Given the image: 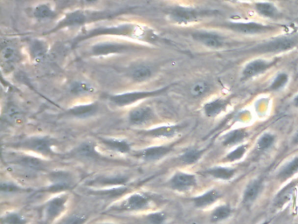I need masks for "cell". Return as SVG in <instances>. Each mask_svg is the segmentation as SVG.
Listing matches in <instances>:
<instances>
[{"label":"cell","instance_id":"obj_28","mask_svg":"<svg viewBox=\"0 0 298 224\" xmlns=\"http://www.w3.org/2000/svg\"><path fill=\"white\" fill-rule=\"evenodd\" d=\"M298 171V158H295L286 165L281 172L279 173L278 177L281 180H285L297 173Z\"/></svg>","mask_w":298,"mask_h":224},{"label":"cell","instance_id":"obj_36","mask_svg":"<svg viewBox=\"0 0 298 224\" xmlns=\"http://www.w3.org/2000/svg\"><path fill=\"white\" fill-rule=\"evenodd\" d=\"M230 215H231V208H229L228 206H221L214 210V213L211 216V221L213 223L220 222V221L227 219Z\"/></svg>","mask_w":298,"mask_h":224},{"label":"cell","instance_id":"obj_22","mask_svg":"<svg viewBox=\"0 0 298 224\" xmlns=\"http://www.w3.org/2000/svg\"><path fill=\"white\" fill-rule=\"evenodd\" d=\"M219 197V193L216 189H213L204 195L193 198V203L197 208H205L215 202Z\"/></svg>","mask_w":298,"mask_h":224},{"label":"cell","instance_id":"obj_30","mask_svg":"<svg viewBox=\"0 0 298 224\" xmlns=\"http://www.w3.org/2000/svg\"><path fill=\"white\" fill-rule=\"evenodd\" d=\"M34 17L39 20L52 19L55 16L54 10L48 4H41L37 5L34 11Z\"/></svg>","mask_w":298,"mask_h":224},{"label":"cell","instance_id":"obj_19","mask_svg":"<svg viewBox=\"0 0 298 224\" xmlns=\"http://www.w3.org/2000/svg\"><path fill=\"white\" fill-rule=\"evenodd\" d=\"M16 163L28 170L34 171V172L44 170L46 167L45 163L41 159L29 155L22 156L20 158H18Z\"/></svg>","mask_w":298,"mask_h":224},{"label":"cell","instance_id":"obj_44","mask_svg":"<svg viewBox=\"0 0 298 224\" xmlns=\"http://www.w3.org/2000/svg\"><path fill=\"white\" fill-rule=\"evenodd\" d=\"M246 152V146H239L237 149H235V151H233L232 153L228 154L227 158L229 161H235V160H238L239 158L243 157L244 154Z\"/></svg>","mask_w":298,"mask_h":224},{"label":"cell","instance_id":"obj_15","mask_svg":"<svg viewBox=\"0 0 298 224\" xmlns=\"http://www.w3.org/2000/svg\"><path fill=\"white\" fill-rule=\"evenodd\" d=\"M192 36L196 42L212 48H218L223 45L222 37L215 33L199 32V33H193Z\"/></svg>","mask_w":298,"mask_h":224},{"label":"cell","instance_id":"obj_43","mask_svg":"<svg viewBox=\"0 0 298 224\" xmlns=\"http://www.w3.org/2000/svg\"><path fill=\"white\" fill-rule=\"evenodd\" d=\"M88 220V216L82 214L72 215L64 222L63 224H85Z\"/></svg>","mask_w":298,"mask_h":224},{"label":"cell","instance_id":"obj_49","mask_svg":"<svg viewBox=\"0 0 298 224\" xmlns=\"http://www.w3.org/2000/svg\"></svg>","mask_w":298,"mask_h":224},{"label":"cell","instance_id":"obj_41","mask_svg":"<svg viewBox=\"0 0 298 224\" xmlns=\"http://www.w3.org/2000/svg\"><path fill=\"white\" fill-rule=\"evenodd\" d=\"M208 90H209V87H208L207 83L200 82V83H198L193 85L191 92H192V95L193 96L199 97V96H203L205 93L207 92Z\"/></svg>","mask_w":298,"mask_h":224},{"label":"cell","instance_id":"obj_6","mask_svg":"<svg viewBox=\"0 0 298 224\" xmlns=\"http://www.w3.org/2000/svg\"><path fill=\"white\" fill-rule=\"evenodd\" d=\"M19 146L25 150H29L43 156H54L55 152L53 150V140L45 137H34L26 139L20 143Z\"/></svg>","mask_w":298,"mask_h":224},{"label":"cell","instance_id":"obj_8","mask_svg":"<svg viewBox=\"0 0 298 224\" xmlns=\"http://www.w3.org/2000/svg\"><path fill=\"white\" fill-rule=\"evenodd\" d=\"M197 184L196 177L193 175L178 172L172 176L169 185L173 190L179 192L188 191Z\"/></svg>","mask_w":298,"mask_h":224},{"label":"cell","instance_id":"obj_14","mask_svg":"<svg viewBox=\"0 0 298 224\" xmlns=\"http://www.w3.org/2000/svg\"><path fill=\"white\" fill-rule=\"evenodd\" d=\"M130 49H131L130 46L123 45V44L101 43V44H97L96 46H93L92 54L97 56H101V55L122 53V52H125Z\"/></svg>","mask_w":298,"mask_h":224},{"label":"cell","instance_id":"obj_18","mask_svg":"<svg viewBox=\"0 0 298 224\" xmlns=\"http://www.w3.org/2000/svg\"><path fill=\"white\" fill-rule=\"evenodd\" d=\"M101 141L108 149L114 151L118 154H129L131 150L130 143L125 139L116 138H101Z\"/></svg>","mask_w":298,"mask_h":224},{"label":"cell","instance_id":"obj_29","mask_svg":"<svg viewBox=\"0 0 298 224\" xmlns=\"http://www.w3.org/2000/svg\"><path fill=\"white\" fill-rule=\"evenodd\" d=\"M207 174L212 175L214 178L220 179H230L234 177L235 171L231 168H227V167H214L207 171Z\"/></svg>","mask_w":298,"mask_h":224},{"label":"cell","instance_id":"obj_4","mask_svg":"<svg viewBox=\"0 0 298 224\" xmlns=\"http://www.w3.org/2000/svg\"><path fill=\"white\" fill-rule=\"evenodd\" d=\"M68 196L67 195H59L52 198L46 202L44 207V223L51 224L66 211Z\"/></svg>","mask_w":298,"mask_h":224},{"label":"cell","instance_id":"obj_17","mask_svg":"<svg viewBox=\"0 0 298 224\" xmlns=\"http://www.w3.org/2000/svg\"><path fill=\"white\" fill-rule=\"evenodd\" d=\"M97 112H98V105L96 103H92V104L76 105L68 111V113L71 116H76V117L85 118V117L96 115Z\"/></svg>","mask_w":298,"mask_h":224},{"label":"cell","instance_id":"obj_38","mask_svg":"<svg viewBox=\"0 0 298 224\" xmlns=\"http://www.w3.org/2000/svg\"><path fill=\"white\" fill-rule=\"evenodd\" d=\"M18 51L13 46H5L1 51V58L2 61L5 63H11L15 62L17 60Z\"/></svg>","mask_w":298,"mask_h":224},{"label":"cell","instance_id":"obj_11","mask_svg":"<svg viewBox=\"0 0 298 224\" xmlns=\"http://www.w3.org/2000/svg\"><path fill=\"white\" fill-rule=\"evenodd\" d=\"M180 127L179 125H162L158 126L155 128L141 132V134L145 137H152V138H172L176 136L179 133Z\"/></svg>","mask_w":298,"mask_h":224},{"label":"cell","instance_id":"obj_35","mask_svg":"<svg viewBox=\"0 0 298 224\" xmlns=\"http://www.w3.org/2000/svg\"><path fill=\"white\" fill-rule=\"evenodd\" d=\"M294 191V185H289L282 189L278 195H277V198H276V206L277 207H281L283 206L284 204L289 202V200L290 199L291 195L293 194Z\"/></svg>","mask_w":298,"mask_h":224},{"label":"cell","instance_id":"obj_9","mask_svg":"<svg viewBox=\"0 0 298 224\" xmlns=\"http://www.w3.org/2000/svg\"><path fill=\"white\" fill-rule=\"evenodd\" d=\"M51 186L48 187V191L60 192L71 188L74 183L73 176L69 173L64 171L54 172L49 175Z\"/></svg>","mask_w":298,"mask_h":224},{"label":"cell","instance_id":"obj_7","mask_svg":"<svg viewBox=\"0 0 298 224\" xmlns=\"http://www.w3.org/2000/svg\"><path fill=\"white\" fill-rule=\"evenodd\" d=\"M151 196L143 193H135L127 197L117 209L118 211H143L150 207Z\"/></svg>","mask_w":298,"mask_h":224},{"label":"cell","instance_id":"obj_23","mask_svg":"<svg viewBox=\"0 0 298 224\" xmlns=\"http://www.w3.org/2000/svg\"><path fill=\"white\" fill-rule=\"evenodd\" d=\"M129 179L125 176L118 175V176H110V177H101L96 180H93L90 185H99L101 187H115V186H122L128 182Z\"/></svg>","mask_w":298,"mask_h":224},{"label":"cell","instance_id":"obj_39","mask_svg":"<svg viewBox=\"0 0 298 224\" xmlns=\"http://www.w3.org/2000/svg\"><path fill=\"white\" fill-rule=\"evenodd\" d=\"M146 220L149 224H165L167 216L164 211L154 212L146 216Z\"/></svg>","mask_w":298,"mask_h":224},{"label":"cell","instance_id":"obj_48","mask_svg":"<svg viewBox=\"0 0 298 224\" xmlns=\"http://www.w3.org/2000/svg\"><path fill=\"white\" fill-rule=\"evenodd\" d=\"M88 3H93V2H96L97 0H86Z\"/></svg>","mask_w":298,"mask_h":224},{"label":"cell","instance_id":"obj_12","mask_svg":"<svg viewBox=\"0 0 298 224\" xmlns=\"http://www.w3.org/2000/svg\"><path fill=\"white\" fill-rule=\"evenodd\" d=\"M296 42L292 39L282 38L278 39L273 42H269L263 45L259 46L257 51L263 52V53H275V52H282L286 50L291 49L295 46Z\"/></svg>","mask_w":298,"mask_h":224},{"label":"cell","instance_id":"obj_24","mask_svg":"<svg viewBox=\"0 0 298 224\" xmlns=\"http://www.w3.org/2000/svg\"><path fill=\"white\" fill-rule=\"evenodd\" d=\"M153 74L151 67L147 65H138L130 70V77L136 82H144L150 79Z\"/></svg>","mask_w":298,"mask_h":224},{"label":"cell","instance_id":"obj_13","mask_svg":"<svg viewBox=\"0 0 298 224\" xmlns=\"http://www.w3.org/2000/svg\"><path fill=\"white\" fill-rule=\"evenodd\" d=\"M153 112L149 106H141L132 110L129 114L130 125H142L151 120Z\"/></svg>","mask_w":298,"mask_h":224},{"label":"cell","instance_id":"obj_45","mask_svg":"<svg viewBox=\"0 0 298 224\" xmlns=\"http://www.w3.org/2000/svg\"><path fill=\"white\" fill-rule=\"evenodd\" d=\"M1 191L6 193H13V192L20 191V187H18L13 183L6 182L1 184Z\"/></svg>","mask_w":298,"mask_h":224},{"label":"cell","instance_id":"obj_1","mask_svg":"<svg viewBox=\"0 0 298 224\" xmlns=\"http://www.w3.org/2000/svg\"><path fill=\"white\" fill-rule=\"evenodd\" d=\"M102 35H113V36H123V37L132 38L141 41H155L158 38L153 30L143 25L137 24H122V25H111L104 27H97L96 29L90 31L89 33H85L83 36L76 38L75 44L88 40L90 38L102 36Z\"/></svg>","mask_w":298,"mask_h":224},{"label":"cell","instance_id":"obj_16","mask_svg":"<svg viewBox=\"0 0 298 224\" xmlns=\"http://www.w3.org/2000/svg\"><path fill=\"white\" fill-rule=\"evenodd\" d=\"M232 30H235L238 33H246V34H255V33H264L269 30L270 27L265 25L257 24L255 22L249 23H233L229 25Z\"/></svg>","mask_w":298,"mask_h":224},{"label":"cell","instance_id":"obj_32","mask_svg":"<svg viewBox=\"0 0 298 224\" xmlns=\"http://www.w3.org/2000/svg\"><path fill=\"white\" fill-rule=\"evenodd\" d=\"M70 91L75 95H86L95 92V89L90 84L84 82H76L72 83Z\"/></svg>","mask_w":298,"mask_h":224},{"label":"cell","instance_id":"obj_26","mask_svg":"<svg viewBox=\"0 0 298 224\" xmlns=\"http://www.w3.org/2000/svg\"><path fill=\"white\" fill-rule=\"evenodd\" d=\"M260 190V182L259 180H254L248 184V187L244 192V202L251 204L257 198Z\"/></svg>","mask_w":298,"mask_h":224},{"label":"cell","instance_id":"obj_5","mask_svg":"<svg viewBox=\"0 0 298 224\" xmlns=\"http://www.w3.org/2000/svg\"><path fill=\"white\" fill-rule=\"evenodd\" d=\"M206 12L199 11L197 9L184 7V6H176L171 9L168 13L169 19L172 22L185 25L191 22L197 21L201 16H205Z\"/></svg>","mask_w":298,"mask_h":224},{"label":"cell","instance_id":"obj_20","mask_svg":"<svg viewBox=\"0 0 298 224\" xmlns=\"http://www.w3.org/2000/svg\"><path fill=\"white\" fill-rule=\"evenodd\" d=\"M269 67L270 64L268 62H265L263 60H256L248 63L244 68L243 76L245 78H250L264 72Z\"/></svg>","mask_w":298,"mask_h":224},{"label":"cell","instance_id":"obj_27","mask_svg":"<svg viewBox=\"0 0 298 224\" xmlns=\"http://www.w3.org/2000/svg\"><path fill=\"white\" fill-rule=\"evenodd\" d=\"M0 224H27V221L20 213L7 212L1 216Z\"/></svg>","mask_w":298,"mask_h":224},{"label":"cell","instance_id":"obj_2","mask_svg":"<svg viewBox=\"0 0 298 224\" xmlns=\"http://www.w3.org/2000/svg\"><path fill=\"white\" fill-rule=\"evenodd\" d=\"M108 14L104 13H88L86 11L77 10L73 11L70 13H67L65 15L62 20L59 21V23L55 25V28L51 30L50 33H55L59 30L65 29L67 27H75V26H80V25H85L88 22L92 21H97L99 19H102L103 17H106Z\"/></svg>","mask_w":298,"mask_h":224},{"label":"cell","instance_id":"obj_33","mask_svg":"<svg viewBox=\"0 0 298 224\" xmlns=\"http://www.w3.org/2000/svg\"><path fill=\"white\" fill-rule=\"evenodd\" d=\"M256 11L262 16L268 18H275L277 16L278 12L275 5L269 3H258L256 4Z\"/></svg>","mask_w":298,"mask_h":224},{"label":"cell","instance_id":"obj_47","mask_svg":"<svg viewBox=\"0 0 298 224\" xmlns=\"http://www.w3.org/2000/svg\"><path fill=\"white\" fill-rule=\"evenodd\" d=\"M294 143L295 144H298V133L296 135V137H295Z\"/></svg>","mask_w":298,"mask_h":224},{"label":"cell","instance_id":"obj_31","mask_svg":"<svg viewBox=\"0 0 298 224\" xmlns=\"http://www.w3.org/2000/svg\"><path fill=\"white\" fill-rule=\"evenodd\" d=\"M247 136V133L244 130H235L228 133L224 139V145H233L242 141Z\"/></svg>","mask_w":298,"mask_h":224},{"label":"cell","instance_id":"obj_25","mask_svg":"<svg viewBox=\"0 0 298 224\" xmlns=\"http://www.w3.org/2000/svg\"><path fill=\"white\" fill-rule=\"evenodd\" d=\"M227 102L223 99L214 100L208 104H205L204 112L207 116H215L224 111L227 106Z\"/></svg>","mask_w":298,"mask_h":224},{"label":"cell","instance_id":"obj_10","mask_svg":"<svg viewBox=\"0 0 298 224\" xmlns=\"http://www.w3.org/2000/svg\"><path fill=\"white\" fill-rule=\"evenodd\" d=\"M172 150V145H157L142 150L136 155L144 161H158L170 154Z\"/></svg>","mask_w":298,"mask_h":224},{"label":"cell","instance_id":"obj_40","mask_svg":"<svg viewBox=\"0 0 298 224\" xmlns=\"http://www.w3.org/2000/svg\"><path fill=\"white\" fill-rule=\"evenodd\" d=\"M275 141V137L273 135L266 133L262 137H260V140L258 142L257 147L260 151H265V150L269 149V147H271V145H273Z\"/></svg>","mask_w":298,"mask_h":224},{"label":"cell","instance_id":"obj_42","mask_svg":"<svg viewBox=\"0 0 298 224\" xmlns=\"http://www.w3.org/2000/svg\"><path fill=\"white\" fill-rule=\"evenodd\" d=\"M288 80H289V77L286 74H279L272 83L271 89L274 90H280L281 88L285 86L286 83H288Z\"/></svg>","mask_w":298,"mask_h":224},{"label":"cell","instance_id":"obj_37","mask_svg":"<svg viewBox=\"0 0 298 224\" xmlns=\"http://www.w3.org/2000/svg\"><path fill=\"white\" fill-rule=\"evenodd\" d=\"M76 154L85 158H92L97 155L96 153V146L93 145L92 143H83L77 148Z\"/></svg>","mask_w":298,"mask_h":224},{"label":"cell","instance_id":"obj_34","mask_svg":"<svg viewBox=\"0 0 298 224\" xmlns=\"http://www.w3.org/2000/svg\"><path fill=\"white\" fill-rule=\"evenodd\" d=\"M201 156L202 151L191 149L181 155L180 161L185 165H193L201 158Z\"/></svg>","mask_w":298,"mask_h":224},{"label":"cell","instance_id":"obj_3","mask_svg":"<svg viewBox=\"0 0 298 224\" xmlns=\"http://www.w3.org/2000/svg\"><path fill=\"white\" fill-rule=\"evenodd\" d=\"M169 87L162 88L157 90H143V91L125 92L122 94H116L109 96V100L118 107H125L136 104L141 100L148 99L164 94Z\"/></svg>","mask_w":298,"mask_h":224},{"label":"cell","instance_id":"obj_21","mask_svg":"<svg viewBox=\"0 0 298 224\" xmlns=\"http://www.w3.org/2000/svg\"><path fill=\"white\" fill-rule=\"evenodd\" d=\"M30 53L34 62L40 63L46 57L47 46L46 43L40 40H34L30 45Z\"/></svg>","mask_w":298,"mask_h":224},{"label":"cell","instance_id":"obj_46","mask_svg":"<svg viewBox=\"0 0 298 224\" xmlns=\"http://www.w3.org/2000/svg\"><path fill=\"white\" fill-rule=\"evenodd\" d=\"M294 104H295V105L297 106V107H298V96H297L296 98H295Z\"/></svg>","mask_w":298,"mask_h":224}]
</instances>
